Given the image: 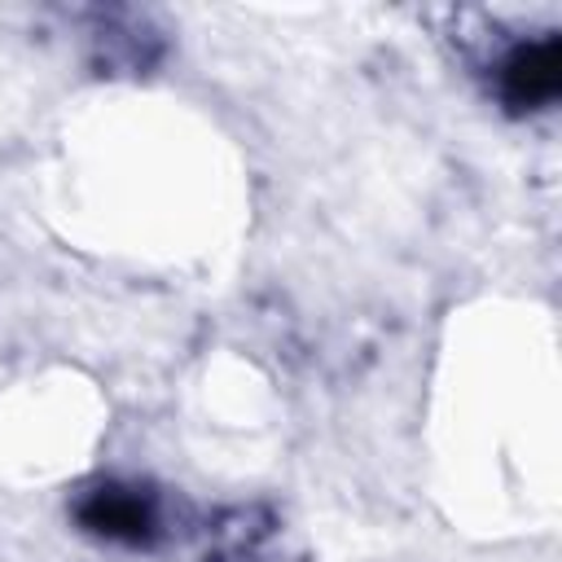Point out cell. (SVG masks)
Instances as JSON below:
<instances>
[{"label":"cell","mask_w":562,"mask_h":562,"mask_svg":"<svg viewBox=\"0 0 562 562\" xmlns=\"http://www.w3.org/2000/svg\"><path fill=\"white\" fill-rule=\"evenodd\" d=\"M505 83H509V101L514 105H540L558 92V44L544 40L527 53H518L505 70Z\"/></svg>","instance_id":"cell-1"}]
</instances>
